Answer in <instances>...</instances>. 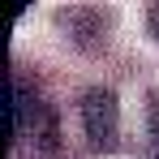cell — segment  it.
I'll list each match as a JSON object with an SVG mask.
<instances>
[{"label":"cell","mask_w":159,"mask_h":159,"mask_svg":"<svg viewBox=\"0 0 159 159\" xmlns=\"http://www.w3.org/2000/svg\"><path fill=\"white\" fill-rule=\"evenodd\" d=\"M82 125H86V138L90 146L107 155L120 146V116H116V95L103 90V86H90L82 95Z\"/></svg>","instance_id":"7a4b0ae2"},{"label":"cell","mask_w":159,"mask_h":159,"mask_svg":"<svg viewBox=\"0 0 159 159\" xmlns=\"http://www.w3.org/2000/svg\"><path fill=\"white\" fill-rule=\"evenodd\" d=\"M146 22H151V30L159 34V4H151V9H146Z\"/></svg>","instance_id":"277c9868"},{"label":"cell","mask_w":159,"mask_h":159,"mask_svg":"<svg viewBox=\"0 0 159 159\" xmlns=\"http://www.w3.org/2000/svg\"><path fill=\"white\" fill-rule=\"evenodd\" d=\"M142 159H159V95L146 99V155Z\"/></svg>","instance_id":"3957f363"},{"label":"cell","mask_w":159,"mask_h":159,"mask_svg":"<svg viewBox=\"0 0 159 159\" xmlns=\"http://www.w3.org/2000/svg\"><path fill=\"white\" fill-rule=\"evenodd\" d=\"M17 138H30L39 142L43 151H56L60 133H56V112L30 86L13 82L4 86V142H17Z\"/></svg>","instance_id":"6da1fadb"}]
</instances>
